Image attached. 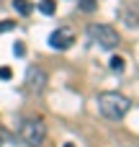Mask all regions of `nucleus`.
<instances>
[{
  "mask_svg": "<svg viewBox=\"0 0 139 147\" xmlns=\"http://www.w3.org/2000/svg\"><path fill=\"white\" fill-rule=\"evenodd\" d=\"M132 109V101L121 93H101L98 96V111L106 119H121Z\"/></svg>",
  "mask_w": 139,
  "mask_h": 147,
  "instance_id": "1",
  "label": "nucleus"
},
{
  "mask_svg": "<svg viewBox=\"0 0 139 147\" xmlns=\"http://www.w3.org/2000/svg\"><path fill=\"white\" fill-rule=\"evenodd\" d=\"M88 36H90L95 44H101L103 49L119 47V34H116V28H111V26H106V23H90V26H88Z\"/></svg>",
  "mask_w": 139,
  "mask_h": 147,
  "instance_id": "2",
  "label": "nucleus"
},
{
  "mask_svg": "<svg viewBox=\"0 0 139 147\" xmlns=\"http://www.w3.org/2000/svg\"><path fill=\"white\" fill-rule=\"evenodd\" d=\"M44 137H46V127H44L39 119H28V121H23V127H21V140H23V145L39 147L41 142H44Z\"/></svg>",
  "mask_w": 139,
  "mask_h": 147,
  "instance_id": "3",
  "label": "nucleus"
},
{
  "mask_svg": "<svg viewBox=\"0 0 139 147\" xmlns=\"http://www.w3.org/2000/svg\"><path fill=\"white\" fill-rule=\"evenodd\" d=\"M26 88L31 93H41L46 88V72L41 67H28L26 70Z\"/></svg>",
  "mask_w": 139,
  "mask_h": 147,
  "instance_id": "4",
  "label": "nucleus"
},
{
  "mask_svg": "<svg viewBox=\"0 0 139 147\" xmlns=\"http://www.w3.org/2000/svg\"><path fill=\"white\" fill-rule=\"evenodd\" d=\"M72 41H75L72 28H57V31L49 36V47H52V49H59V52L70 49V47H72Z\"/></svg>",
  "mask_w": 139,
  "mask_h": 147,
  "instance_id": "5",
  "label": "nucleus"
},
{
  "mask_svg": "<svg viewBox=\"0 0 139 147\" xmlns=\"http://www.w3.org/2000/svg\"><path fill=\"white\" fill-rule=\"evenodd\" d=\"M13 8H15L21 16H28V13L34 10V3H31V0H13Z\"/></svg>",
  "mask_w": 139,
  "mask_h": 147,
  "instance_id": "6",
  "label": "nucleus"
},
{
  "mask_svg": "<svg viewBox=\"0 0 139 147\" xmlns=\"http://www.w3.org/2000/svg\"><path fill=\"white\" fill-rule=\"evenodd\" d=\"M108 67H111L113 72H124V67H126V59H124V57H111V59H108Z\"/></svg>",
  "mask_w": 139,
  "mask_h": 147,
  "instance_id": "7",
  "label": "nucleus"
},
{
  "mask_svg": "<svg viewBox=\"0 0 139 147\" xmlns=\"http://www.w3.org/2000/svg\"><path fill=\"white\" fill-rule=\"evenodd\" d=\"M39 10H41L44 16H52V13L57 10V3H54V0H41V3H39Z\"/></svg>",
  "mask_w": 139,
  "mask_h": 147,
  "instance_id": "8",
  "label": "nucleus"
},
{
  "mask_svg": "<svg viewBox=\"0 0 139 147\" xmlns=\"http://www.w3.org/2000/svg\"><path fill=\"white\" fill-rule=\"evenodd\" d=\"M15 28V21H0V34H8Z\"/></svg>",
  "mask_w": 139,
  "mask_h": 147,
  "instance_id": "9",
  "label": "nucleus"
},
{
  "mask_svg": "<svg viewBox=\"0 0 139 147\" xmlns=\"http://www.w3.org/2000/svg\"><path fill=\"white\" fill-rule=\"evenodd\" d=\"M95 5H98L95 0H80V8H83L85 13H90V10H95Z\"/></svg>",
  "mask_w": 139,
  "mask_h": 147,
  "instance_id": "10",
  "label": "nucleus"
},
{
  "mask_svg": "<svg viewBox=\"0 0 139 147\" xmlns=\"http://www.w3.org/2000/svg\"><path fill=\"white\" fill-rule=\"evenodd\" d=\"M13 52H15V57H23V54H26V47H23V44L18 41V44L13 47Z\"/></svg>",
  "mask_w": 139,
  "mask_h": 147,
  "instance_id": "11",
  "label": "nucleus"
},
{
  "mask_svg": "<svg viewBox=\"0 0 139 147\" xmlns=\"http://www.w3.org/2000/svg\"><path fill=\"white\" fill-rule=\"evenodd\" d=\"M10 78H13V72L8 67H0V80H10Z\"/></svg>",
  "mask_w": 139,
  "mask_h": 147,
  "instance_id": "12",
  "label": "nucleus"
},
{
  "mask_svg": "<svg viewBox=\"0 0 139 147\" xmlns=\"http://www.w3.org/2000/svg\"><path fill=\"white\" fill-rule=\"evenodd\" d=\"M62 147H75V145H72V142H67V145H62Z\"/></svg>",
  "mask_w": 139,
  "mask_h": 147,
  "instance_id": "13",
  "label": "nucleus"
}]
</instances>
